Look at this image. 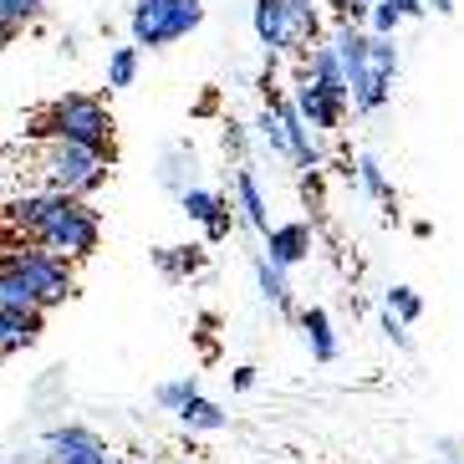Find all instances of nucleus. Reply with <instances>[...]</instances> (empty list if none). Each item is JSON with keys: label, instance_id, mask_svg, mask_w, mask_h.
<instances>
[{"label": "nucleus", "instance_id": "3", "mask_svg": "<svg viewBox=\"0 0 464 464\" xmlns=\"http://www.w3.org/2000/svg\"><path fill=\"white\" fill-rule=\"evenodd\" d=\"M0 271H11L15 281L36 296V312L42 316L77 291V271H72L67 260H56V256H46V250L26 246V240H15L11 230H5V246H0Z\"/></svg>", "mask_w": 464, "mask_h": 464}, {"label": "nucleus", "instance_id": "29", "mask_svg": "<svg viewBox=\"0 0 464 464\" xmlns=\"http://www.w3.org/2000/svg\"><path fill=\"white\" fill-rule=\"evenodd\" d=\"M382 332H388V337H393L398 347H409V327H398V322H393L388 312H382Z\"/></svg>", "mask_w": 464, "mask_h": 464}, {"label": "nucleus", "instance_id": "2", "mask_svg": "<svg viewBox=\"0 0 464 464\" xmlns=\"http://www.w3.org/2000/svg\"><path fill=\"white\" fill-rule=\"evenodd\" d=\"M36 138L46 143H67V149H87L112 159V112L87 92H67L46 102L42 118H36Z\"/></svg>", "mask_w": 464, "mask_h": 464}, {"label": "nucleus", "instance_id": "28", "mask_svg": "<svg viewBox=\"0 0 464 464\" xmlns=\"http://www.w3.org/2000/svg\"><path fill=\"white\" fill-rule=\"evenodd\" d=\"M225 153H235V159L246 153V128L240 123H225Z\"/></svg>", "mask_w": 464, "mask_h": 464}, {"label": "nucleus", "instance_id": "35", "mask_svg": "<svg viewBox=\"0 0 464 464\" xmlns=\"http://www.w3.org/2000/svg\"><path fill=\"white\" fill-rule=\"evenodd\" d=\"M419 5H429V0H419Z\"/></svg>", "mask_w": 464, "mask_h": 464}, {"label": "nucleus", "instance_id": "25", "mask_svg": "<svg viewBox=\"0 0 464 464\" xmlns=\"http://www.w3.org/2000/svg\"><path fill=\"white\" fill-rule=\"evenodd\" d=\"M184 159H194V153L169 149V153H164V169H159V179H164V189H174V194H184V189H189V184H184Z\"/></svg>", "mask_w": 464, "mask_h": 464}, {"label": "nucleus", "instance_id": "5", "mask_svg": "<svg viewBox=\"0 0 464 464\" xmlns=\"http://www.w3.org/2000/svg\"><path fill=\"white\" fill-rule=\"evenodd\" d=\"M205 21V0H138L128 15L133 46H174Z\"/></svg>", "mask_w": 464, "mask_h": 464}, {"label": "nucleus", "instance_id": "9", "mask_svg": "<svg viewBox=\"0 0 464 464\" xmlns=\"http://www.w3.org/2000/svg\"><path fill=\"white\" fill-rule=\"evenodd\" d=\"M306 256H312V230H306L301 219L266 230V260H271L276 271H291V266H301Z\"/></svg>", "mask_w": 464, "mask_h": 464}, {"label": "nucleus", "instance_id": "19", "mask_svg": "<svg viewBox=\"0 0 464 464\" xmlns=\"http://www.w3.org/2000/svg\"><path fill=\"white\" fill-rule=\"evenodd\" d=\"M46 5L52 0H0V26L5 31H26V26H36L46 15Z\"/></svg>", "mask_w": 464, "mask_h": 464}, {"label": "nucleus", "instance_id": "26", "mask_svg": "<svg viewBox=\"0 0 464 464\" xmlns=\"http://www.w3.org/2000/svg\"><path fill=\"white\" fill-rule=\"evenodd\" d=\"M256 133H260V143L271 153H286V133H281V118H276L271 108H260V118H256Z\"/></svg>", "mask_w": 464, "mask_h": 464}, {"label": "nucleus", "instance_id": "11", "mask_svg": "<svg viewBox=\"0 0 464 464\" xmlns=\"http://www.w3.org/2000/svg\"><path fill=\"white\" fill-rule=\"evenodd\" d=\"M296 327H301V337H306L316 362H332V357H337V332H332V316L322 312V306H306V312L296 316Z\"/></svg>", "mask_w": 464, "mask_h": 464}, {"label": "nucleus", "instance_id": "32", "mask_svg": "<svg viewBox=\"0 0 464 464\" xmlns=\"http://www.w3.org/2000/svg\"><path fill=\"white\" fill-rule=\"evenodd\" d=\"M11 42H15V31H5V26H0V52H5Z\"/></svg>", "mask_w": 464, "mask_h": 464}, {"label": "nucleus", "instance_id": "13", "mask_svg": "<svg viewBox=\"0 0 464 464\" xmlns=\"http://www.w3.org/2000/svg\"><path fill=\"white\" fill-rule=\"evenodd\" d=\"M409 15H423L419 0H378V5H368V36H382V42H393V31L403 26Z\"/></svg>", "mask_w": 464, "mask_h": 464}, {"label": "nucleus", "instance_id": "7", "mask_svg": "<svg viewBox=\"0 0 464 464\" xmlns=\"http://www.w3.org/2000/svg\"><path fill=\"white\" fill-rule=\"evenodd\" d=\"M291 108H296V118L306 123V133H332V128L342 123V112H347V102L327 97L312 77H296V87H291Z\"/></svg>", "mask_w": 464, "mask_h": 464}, {"label": "nucleus", "instance_id": "15", "mask_svg": "<svg viewBox=\"0 0 464 464\" xmlns=\"http://www.w3.org/2000/svg\"><path fill=\"white\" fill-rule=\"evenodd\" d=\"M256 36L266 52H281V42H286V0H256Z\"/></svg>", "mask_w": 464, "mask_h": 464}, {"label": "nucleus", "instance_id": "31", "mask_svg": "<svg viewBox=\"0 0 464 464\" xmlns=\"http://www.w3.org/2000/svg\"><path fill=\"white\" fill-rule=\"evenodd\" d=\"M423 11H439V15H450V11H454V0H429Z\"/></svg>", "mask_w": 464, "mask_h": 464}, {"label": "nucleus", "instance_id": "14", "mask_svg": "<svg viewBox=\"0 0 464 464\" xmlns=\"http://www.w3.org/2000/svg\"><path fill=\"white\" fill-rule=\"evenodd\" d=\"M179 423H184V429H194V434H219V429H225V423H230V413L219 409L215 398H205V393H194L189 403H184V409L174 413Z\"/></svg>", "mask_w": 464, "mask_h": 464}, {"label": "nucleus", "instance_id": "18", "mask_svg": "<svg viewBox=\"0 0 464 464\" xmlns=\"http://www.w3.org/2000/svg\"><path fill=\"white\" fill-rule=\"evenodd\" d=\"M256 286H260V296L271 301V306L291 312V281H286V271H276L266 256H256Z\"/></svg>", "mask_w": 464, "mask_h": 464}, {"label": "nucleus", "instance_id": "30", "mask_svg": "<svg viewBox=\"0 0 464 464\" xmlns=\"http://www.w3.org/2000/svg\"><path fill=\"white\" fill-rule=\"evenodd\" d=\"M235 388H240V393H250V388H256V368H235Z\"/></svg>", "mask_w": 464, "mask_h": 464}, {"label": "nucleus", "instance_id": "8", "mask_svg": "<svg viewBox=\"0 0 464 464\" xmlns=\"http://www.w3.org/2000/svg\"><path fill=\"white\" fill-rule=\"evenodd\" d=\"M266 108L281 118V133H286V159L296 169H322V149L312 143V133H306V123L296 118V108H291V97H276L266 92Z\"/></svg>", "mask_w": 464, "mask_h": 464}, {"label": "nucleus", "instance_id": "4", "mask_svg": "<svg viewBox=\"0 0 464 464\" xmlns=\"http://www.w3.org/2000/svg\"><path fill=\"white\" fill-rule=\"evenodd\" d=\"M108 164L102 153H87V149H67V143H46L42 149V189L46 194H62V199H92L102 184H108Z\"/></svg>", "mask_w": 464, "mask_h": 464}, {"label": "nucleus", "instance_id": "24", "mask_svg": "<svg viewBox=\"0 0 464 464\" xmlns=\"http://www.w3.org/2000/svg\"><path fill=\"white\" fill-rule=\"evenodd\" d=\"M194 393H199V382H194V378H174V382H159V393H153V398H159V409L179 413Z\"/></svg>", "mask_w": 464, "mask_h": 464}, {"label": "nucleus", "instance_id": "10", "mask_svg": "<svg viewBox=\"0 0 464 464\" xmlns=\"http://www.w3.org/2000/svg\"><path fill=\"white\" fill-rule=\"evenodd\" d=\"M235 209H240V219L246 225H256L260 235L271 230V215H266V194H260V179L250 164L235 169Z\"/></svg>", "mask_w": 464, "mask_h": 464}, {"label": "nucleus", "instance_id": "22", "mask_svg": "<svg viewBox=\"0 0 464 464\" xmlns=\"http://www.w3.org/2000/svg\"><path fill=\"white\" fill-rule=\"evenodd\" d=\"M357 184H362L378 205H393V184L382 179V169H378V159H372V153H362V159H357Z\"/></svg>", "mask_w": 464, "mask_h": 464}, {"label": "nucleus", "instance_id": "23", "mask_svg": "<svg viewBox=\"0 0 464 464\" xmlns=\"http://www.w3.org/2000/svg\"><path fill=\"white\" fill-rule=\"evenodd\" d=\"M138 77V46H112L108 52V87H133Z\"/></svg>", "mask_w": 464, "mask_h": 464}, {"label": "nucleus", "instance_id": "1", "mask_svg": "<svg viewBox=\"0 0 464 464\" xmlns=\"http://www.w3.org/2000/svg\"><path fill=\"white\" fill-rule=\"evenodd\" d=\"M5 230L26 246L46 250L56 260H87L97 246H102V215H97L87 199H62V194L46 189H26L5 199Z\"/></svg>", "mask_w": 464, "mask_h": 464}, {"label": "nucleus", "instance_id": "12", "mask_svg": "<svg viewBox=\"0 0 464 464\" xmlns=\"http://www.w3.org/2000/svg\"><path fill=\"white\" fill-rule=\"evenodd\" d=\"M42 337V312H0V357L21 353Z\"/></svg>", "mask_w": 464, "mask_h": 464}, {"label": "nucleus", "instance_id": "33", "mask_svg": "<svg viewBox=\"0 0 464 464\" xmlns=\"http://www.w3.org/2000/svg\"><path fill=\"white\" fill-rule=\"evenodd\" d=\"M362 5H378V0H362Z\"/></svg>", "mask_w": 464, "mask_h": 464}, {"label": "nucleus", "instance_id": "27", "mask_svg": "<svg viewBox=\"0 0 464 464\" xmlns=\"http://www.w3.org/2000/svg\"><path fill=\"white\" fill-rule=\"evenodd\" d=\"M230 225H235V205L225 199V205L215 209V219L205 225V235H209V240H225V235H230Z\"/></svg>", "mask_w": 464, "mask_h": 464}, {"label": "nucleus", "instance_id": "34", "mask_svg": "<svg viewBox=\"0 0 464 464\" xmlns=\"http://www.w3.org/2000/svg\"><path fill=\"white\" fill-rule=\"evenodd\" d=\"M0 246H5V230H0Z\"/></svg>", "mask_w": 464, "mask_h": 464}, {"label": "nucleus", "instance_id": "16", "mask_svg": "<svg viewBox=\"0 0 464 464\" xmlns=\"http://www.w3.org/2000/svg\"><path fill=\"white\" fill-rule=\"evenodd\" d=\"M368 82L378 92H393V77H398V46L382 42V36H368Z\"/></svg>", "mask_w": 464, "mask_h": 464}, {"label": "nucleus", "instance_id": "17", "mask_svg": "<svg viewBox=\"0 0 464 464\" xmlns=\"http://www.w3.org/2000/svg\"><path fill=\"white\" fill-rule=\"evenodd\" d=\"M153 266L164 276H174V281H184V276H194L205 266V250L199 246H164V250H153Z\"/></svg>", "mask_w": 464, "mask_h": 464}, {"label": "nucleus", "instance_id": "20", "mask_svg": "<svg viewBox=\"0 0 464 464\" xmlns=\"http://www.w3.org/2000/svg\"><path fill=\"white\" fill-rule=\"evenodd\" d=\"M219 205H225V194H215V189H199V184H189V189L179 194V209H184V215H189L194 225H209Z\"/></svg>", "mask_w": 464, "mask_h": 464}, {"label": "nucleus", "instance_id": "21", "mask_svg": "<svg viewBox=\"0 0 464 464\" xmlns=\"http://www.w3.org/2000/svg\"><path fill=\"white\" fill-rule=\"evenodd\" d=\"M382 312L393 316L398 327H409V322H419L423 316V296L413 286H388V301H382Z\"/></svg>", "mask_w": 464, "mask_h": 464}, {"label": "nucleus", "instance_id": "6", "mask_svg": "<svg viewBox=\"0 0 464 464\" xmlns=\"http://www.w3.org/2000/svg\"><path fill=\"white\" fill-rule=\"evenodd\" d=\"M42 464H123L108 450V439L82 423H56L42 439Z\"/></svg>", "mask_w": 464, "mask_h": 464}]
</instances>
